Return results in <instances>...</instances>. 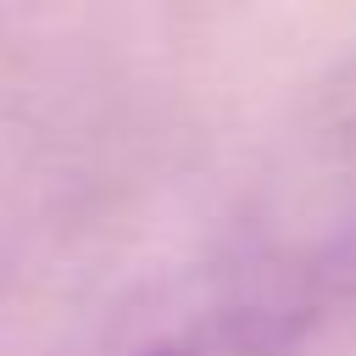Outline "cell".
<instances>
[{
    "mask_svg": "<svg viewBox=\"0 0 356 356\" xmlns=\"http://www.w3.org/2000/svg\"><path fill=\"white\" fill-rule=\"evenodd\" d=\"M312 317V300L295 295H239L217 300L178 328L156 334L134 356H289L300 328Z\"/></svg>",
    "mask_w": 356,
    "mask_h": 356,
    "instance_id": "obj_1",
    "label": "cell"
}]
</instances>
